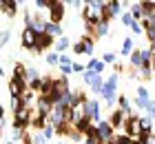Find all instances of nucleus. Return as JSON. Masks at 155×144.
Wrapping results in <instances>:
<instances>
[{
	"label": "nucleus",
	"mask_w": 155,
	"mask_h": 144,
	"mask_svg": "<svg viewBox=\"0 0 155 144\" xmlns=\"http://www.w3.org/2000/svg\"><path fill=\"white\" fill-rule=\"evenodd\" d=\"M140 55H142V67H151V64H153V55H151L149 49L140 51ZM142 67H140V69H142Z\"/></svg>",
	"instance_id": "27"
},
{
	"label": "nucleus",
	"mask_w": 155,
	"mask_h": 144,
	"mask_svg": "<svg viewBox=\"0 0 155 144\" xmlns=\"http://www.w3.org/2000/svg\"><path fill=\"white\" fill-rule=\"evenodd\" d=\"M22 47L25 49H31L33 51V47H36V33L31 31V29H22Z\"/></svg>",
	"instance_id": "12"
},
{
	"label": "nucleus",
	"mask_w": 155,
	"mask_h": 144,
	"mask_svg": "<svg viewBox=\"0 0 155 144\" xmlns=\"http://www.w3.org/2000/svg\"><path fill=\"white\" fill-rule=\"evenodd\" d=\"M31 106H22V109H18L13 113V131H20L25 133V129L31 126Z\"/></svg>",
	"instance_id": "3"
},
{
	"label": "nucleus",
	"mask_w": 155,
	"mask_h": 144,
	"mask_svg": "<svg viewBox=\"0 0 155 144\" xmlns=\"http://www.w3.org/2000/svg\"><path fill=\"white\" fill-rule=\"evenodd\" d=\"M53 42H55V38H51V35L38 33V35H36V47H33V51H36V53H45L47 49L53 47Z\"/></svg>",
	"instance_id": "8"
},
{
	"label": "nucleus",
	"mask_w": 155,
	"mask_h": 144,
	"mask_svg": "<svg viewBox=\"0 0 155 144\" xmlns=\"http://www.w3.org/2000/svg\"><path fill=\"white\" fill-rule=\"evenodd\" d=\"M129 62H131L133 69H140V67H142V55H140V49H133V51H131Z\"/></svg>",
	"instance_id": "23"
},
{
	"label": "nucleus",
	"mask_w": 155,
	"mask_h": 144,
	"mask_svg": "<svg viewBox=\"0 0 155 144\" xmlns=\"http://www.w3.org/2000/svg\"><path fill=\"white\" fill-rule=\"evenodd\" d=\"M82 109H84V118H89L93 124L100 122V102H97V100L87 98V102L82 104Z\"/></svg>",
	"instance_id": "5"
},
{
	"label": "nucleus",
	"mask_w": 155,
	"mask_h": 144,
	"mask_svg": "<svg viewBox=\"0 0 155 144\" xmlns=\"http://www.w3.org/2000/svg\"><path fill=\"white\" fill-rule=\"evenodd\" d=\"M131 144H137V142H135V140H131Z\"/></svg>",
	"instance_id": "49"
},
{
	"label": "nucleus",
	"mask_w": 155,
	"mask_h": 144,
	"mask_svg": "<svg viewBox=\"0 0 155 144\" xmlns=\"http://www.w3.org/2000/svg\"><path fill=\"white\" fill-rule=\"evenodd\" d=\"M131 31L133 33H135V35H140V33H144V27H142V22H135V20H133V22H131Z\"/></svg>",
	"instance_id": "32"
},
{
	"label": "nucleus",
	"mask_w": 155,
	"mask_h": 144,
	"mask_svg": "<svg viewBox=\"0 0 155 144\" xmlns=\"http://www.w3.org/2000/svg\"><path fill=\"white\" fill-rule=\"evenodd\" d=\"M73 53H84V47H82V42H73Z\"/></svg>",
	"instance_id": "44"
},
{
	"label": "nucleus",
	"mask_w": 155,
	"mask_h": 144,
	"mask_svg": "<svg viewBox=\"0 0 155 144\" xmlns=\"http://www.w3.org/2000/svg\"><path fill=\"white\" fill-rule=\"evenodd\" d=\"M104 9H107V2H104V0H91V2H84L82 5V13H84L87 25H97V22H100Z\"/></svg>",
	"instance_id": "1"
},
{
	"label": "nucleus",
	"mask_w": 155,
	"mask_h": 144,
	"mask_svg": "<svg viewBox=\"0 0 155 144\" xmlns=\"http://www.w3.org/2000/svg\"><path fill=\"white\" fill-rule=\"evenodd\" d=\"M49 22H55L60 25L62 18H64V2H60V0H49Z\"/></svg>",
	"instance_id": "6"
},
{
	"label": "nucleus",
	"mask_w": 155,
	"mask_h": 144,
	"mask_svg": "<svg viewBox=\"0 0 155 144\" xmlns=\"http://www.w3.org/2000/svg\"><path fill=\"white\" fill-rule=\"evenodd\" d=\"M117 84H120V75L117 73H113L109 78L107 82L102 84V89H100V93L97 95H102L104 98V102H107V106H115V91H117Z\"/></svg>",
	"instance_id": "2"
},
{
	"label": "nucleus",
	"mask_w": 155,
	"mask_h": 144,
	"mask_svg": "<svg viewBox=\"0 0 155 144\" xmlns=\"http://www.w3.org/2000/svg\"><path fill=\"white\" fill-rule=\"evenodd\" d=\"M151 102V93L146 86H137V98H135V106L137 109H146Z\"/></svg>",
	"instance_id": "9"
},
{
	"label": "nucleus",
	"mask_w": 155,
	"mask_h": 144,
	"mask_svg": "<svg viewBox=\"0 0 155 144\" xmlns=\"http://www.w3.org/2000/svg\"><path fill=\"white\" fill-rule=\"evenodd\" d=\"M95 135H97V140H100L102 144H109L111 140L115 138V129L111 126L107 120H100L95 124Z\"/></svg>",
	"instance_id": "4"
},
{
	"label": "nucleus",
	"mask_w": 155,
	"mask_h": 144,
	"mask_svg": "<svg viewBox=\"0 0 155 144\" xmlns=\"http://www.w3.org/2000/svg\"><path fill=\"white\" fill-rule=\"evenodd\" d=\"M146 113H149V120L155 118V100H151V102H149V106H146Z\"/></svg>",
	"instance_id": "41"
},
{
	"label": "nucleus",
	"mask_w": 155,
	"mask_h": 144,
	"mask_svg": "<svg viewBox=\"0 0 155 144\" xmlns=\"http://www.w3.org/2000/svg\"><path fill=\"white\" fill-rule=\"evenodd\" d=\"M69 47H71V40H69L67 35H60V38L53 42V49H55V53H58V55H60V53H64Z\"/></svg>",
	"instance_id": "14"
},
{
	"label": "nucleus",
	"mask_w": 155,
	"mask_h": 144,
	"mask_svg": "<svg viewBox=\"0 0 155 144\" xmlns=\"http://www.w3.org/2000/svg\"><path fill=\"white\" fill-rule=\"evenodd\" d=\"M115 58H117L115 53H111V51H109V53H104V55H102V62H104V64H115Z\"/></svg>",
	"instance_id": "36"
},
{
	"label": "nucleus",
	"mask_w": 155,
	"mask_h": 144,
	"mask_svg": "<svg viewBox=\"0 0 155 144\" xmlns=\"http://www.w3.org/2000/svg\"><path fill=\"white\" fill-rule=\"evenodd\" d=\"M2 129H5V115H0V133H2Z\"/></svg>",
	"instance_id": "46"
},
{
	"label": "nucleus",
	"mask_w": 155,
	"mask_h": 144,
	"mask_svg": "<svg viewBox=\"0 0 155 144\" xmlns=\"http://www.w3.org/2000/svg\"><path fill=\"white\" fill-rule=\"evenodd\" d=\"M45 33L51 35V38H60L62 35V27L55 22H45Z\"/></svg>",
	"instance_id": "16"
},
{
	"label": "nucleus",
	"mask_w": 155,
	"mask_h": 144,
	"mask_svg": "<svg viewBox=\"0 0 155 144\" xmlns=\"http://www.w3.org/2000/svg\"><path fill=\"white\" fill-rule=\"evenodd\" d=\"M107 9L111 13V18L122 16V5H120V0H111V2H107Z\"/></svg>",
	"instance_id": "20"
},
{
	"label": "nucleus",
	"mask_w": 155,
	"mask_h": 144,
	"mask_svg": "<svg viewBox=\"0 0 155 144\" xmlns=\"http://www.w3.org/2000/svg\"><path fill=\"white\" fill-rule=\"evenodd\" d=\"M58 64H60V67H71L73 60H71L67 53H60V55H58Z\"/></svg>",
	"instance_id": "31"
},
{
	"label": "nucleus",
	"mask_w": 155,
	"mask_h": 144,
	"mask_svg": "<svg viewBox=\"0 0 155 144\" xmlns=\"http://www.w3.org/2000/svg\"><path fill=\"white\" fill-rule=\"evenodd\" d=\"M122 22H124L126 27H131V22H133V18H131V13H129V11H124V13H122Z\"/></svg>",
	"instance_id": "43"
},
{
	"label": "nucleus",
	"mask_w": 155,
	"mask_h": 144,
	"mask_svg": "<svg viewBox=\"0 0 155 144\" xmlns=\"http://www.w3.org/2000/svg\"><path fill=\"white\" fill-rule=\"evenodd\" d=\"M151 126H153V124H151L149 118H140V133H153Z\"/></svg>",
	"instance_id": "28"
},
{
	"label": "nucleus",
	"mask_w": 155,
	"mask_h": 144,
	"mask_svg": "<svg viewBox=\"0 0 155 144\" xmlns=\"http://www.w3.org/2000/svg\"><path fill=\"white\" fill-rule=\"evenodd\" d=\"M0 7H2V11L11 18L16 16V11H18V2H13V0H0Z\"/></svg>",
	"instance_id": "15"
},
{
	"label": "nucleus",
	"mask_w": 155,
	"mask_h": 144,
	"mask_svg": "<svg viewBox=\"0 0 155 144\" xmlns=\"http://www.w3.org/2000/svg\"><path fill=\"white\" fill-rule=\"evenodd\" d=\"M36 7H38V9H49V0H38Z\"/></svg>",
	"instance_id": "45"
},
{
	"label": "nucleus",
	"mask_w": 155,
	"mask_h": 144,
	"mask_svg": "<svg viewBox=\"0 0 155 144\" xmlns=\"http://www.w3.org/2000/svg\"><path fill=\"white\" fill-rule=\"evenodd\" d=\"M71 71H73V73H84V71H87V67H84V64H80V62H73V64H71Z\"/></svg>",
	"instance_id": "37"
},
{
	"label": "nucleus",
	"mask_w": 155,
	"mask_h": 144,
	"mask_svg": "<svg viewBox=\"0 0 155 144\" xmlns=\"http://www.w3.org/2000/svg\"><path fill=\"white\" fill-rule=\"evenodd\" d=\"M93 33H95V38H104V35L109 33V22H104V20H100V22L95 25Z\"/></svg>",
	"instance_id": "24"
},
{
	"label": "nucleus",
	"mask_w": 155,
	"mask_h": 144,
	"mask_svg": "<svg viewBox=\"0 0 155 144\" xmlns=\"http://www.w3.org/2000/svg\"><path fill=\"white\" fill-rule=\"evenodd\" d=\"M151 69H153V71H155V58H153V64H151Z\"/></svg>",
	"instance_id": "47"
},
{
	"label": "nucleus",
	"mask_w": 155,
	"mask_h": 144,
	"mask_svg": "<svg viewBox=\"0 0 155 144\" xmlns=\"http://www.w3.org/2000/svg\"><path fill=\"white\" fill-rule=\"evenodd\" d=\"M31 144H47V140L40 135V131L36 133V135H31Z\"/></svg>",
	"instance_id": "40"
},
{
	"label": "nucleus",
	"mask_w": 155,
	"mask_h": 144,
	"mask_svg": "<svg viewBox=\"0 0 155 144\" xmlns=\"http://www.w3.org/2000/svg\"><path fill=\"white\" fill-rule=\"evenodd\" d=\"M117 109L126 113V115H133V109H131V102H129V98H124V95H117Z\"/></svg>",
	"instance_id": "18"
},
{
	"label": "nucleus",
	"mask_w": 155,
	"mask_h": 144,
	"mask_svg": "<svg viewBox=\"0 0 155 144\" xmlns=\"http://www.w3.org/2000/svg\"><path fill=\"white\" fill-rule=\"evenodd\" d=\"M137 71H140V75H142L144 80H149L151 73H153V69H151V67H142V69H137Z\"/></svg>",
	"instance_id": "38"
},
{
	"label": "nucleus",
	"mask_w": 155,
	"mask_h": 144,
	"mask_svg": "<svg viewBox=\"0 0 155 144\" xmlns=\"http://www.w3.org/2000/svg\"><path fill=\"white\" fill-rule=\"evenodd\" d=\"M47 64H51V67L58 64V53H55V51H49L47 53Z\"/></svg>",
	"instance_id": "35"
},
{
	"label": "nucleus",
	"mask_w": 155,
	"mask_h": 144,
	"mask_svg": "<svg viewBox=\"0 0 155 144\" xmlns=\"http://www.w3.org/2000/svg\"><path fill=\"white\" fill-rule=\"evenodd\" d=\"M40 135H42V138H45V140L49 142V140H51L53 135H55V129H53L51 124H47V126H45V129H42V131H40Z\"/></svg>",
	"instance_id": "29"
},
{
	"label": "nucleus",
	"mask_w": 155,
	"mask_h": 144,
	"mask_svg": "<svg viewBox=\"0 0 155 144\" xmlns=\"http://www.w3.org/2000/svg\"><path fill=\"white\" fill-rule=\"evenodd\" d=\"M67 135H69V138H71L73 142H80V140H82V135H80V133H78V131H75V129H71V126H69V129H67Z\"/></svg>",
	"instance_id": "34"
},
{
	"label": "nucleus",
	"mask_w": 155,
	"mask_h": 144,
	"mask_svg": "<svg viewBox=\"0 0 155 144\" xmlns=\"http://www.w3.org/2000/svg\"><path fill=\"white\" fill-rule=\"evenodd\" d=\"M133 38H124L122 40V55H131V51H133Z\"/></svg>",
	"instance_id": "26"
},
{
	"label": "nucleus",
	"mask_w": 155,
	"mask_h": 144,
	"mask_svg": "<svg viewBox=\"0 0 155 144\" xmlns=\"http://www.w3.org/2000/svg\"><path fill=\"white\" fill-rule=\"evenodd\" d=\"M104 64L102 60H89V64H87V71H93V73H100L102 75V71H104Z\"/></svg>",
	"instance_id": "22"
},
{
	"label": "nucleus",
	"mask_w": 155,
	"mask_h": 144,
	"mask_svg": "<svg viewBox=\"0 0 155 144\" xmlns=\"http://www.w3.org/2000/svg\"><path fill=\"white\" fill-rule=\"evenodd\" d=\"M9 38H11V29H5V31L0 33V47H5L7 42H9Z\"/></svg>",
	"instance_id": "33"
},
{
	"label": "nucleus",
	"mask_w": 155,
	"mask_h": 144,
	"mask_svg": "<svg viewBox=\"0 0 155 144\" xmlns=\"http://www.w3.org/2000/svg\"><path fill=\"white\" fill-rule=\"evenodd\" d=\"M84 144H102L97 140V135H84Z\"/></svg>",
	"instance_id": "42"
},
{
	"label": "nucleus",
	"mask_w": 155,
	"mask_h": 144,
	"mask_svg": "<svg viewBox=\"0 0 155 144\" xmlns=\"http://www.w3.org/2000/svg\"><path fill=\"white\" fill-rule=\"evenodd\" d=\"M82 47H84V53L91 55L93 53V49H95V38H91V35H82Z\"/></svg>",
	"instance_id": "19"
},
{
	"label": "nucleus",
	"mask_w": 155,
	"mask_h": 144,
	"mask_svg": "<svg viewBox=\"0 0 155 144\" xmlns=\"http://www.w3.org/2000/svg\"><path fill=\"white\" fill-rule=\"evenodd\" d=\"M18 109H22V102H20V98H11V111L16 113Z\"/></svg>",
	"instance_id": "39"
},
{
	"label": "nucleus",
	"mask_w": 155,
	"mask_h": 144,
	"mask_svg": "<svg viewBox=\"0 0 155 144\" xmlns=\"http://www.w3.org/2000/svg\"><path fill=\"white\" fill-rule=\"evenodd\" d=\"M124 135H129L131 140H135L140 135V118L137 115H129L124 122Z\"/></svg>",
	"instance_id": "7"
},
{
	"label": "nucleus",
	"mask_w": 155,
	"mask_h": 144,
	"mask_svg": "<svg viewBox=\"0 0 155 144\" xmlns=\"http://www.w3.org/2000/svg\"><path fill=\"white\" fill-rule=\"evenodd\" d=\"M53 91H55V80L49 78V75L42 78V80H40V98H49Z\"/></svg>",
	"instance_id": "10"
},
{
	"label": "nucleus",
	"mask_w": 155,
	"mask_h": 144,
	"mask_svg": "<svg viewBox=\"0 0 155 144\" xmlns=\"http://www.w3.org/2000/svg\"><path fill=\"white\" fill-rule=\"evenodd\" d=\"M2 144H16V142H11V140H9V142H2Z\"/></svg>",
	"instance_id": "48"
},
{
	"label": "nucleus",
	"mask_w": 155,
	"mask_h": 144,
	"mask_svg": "<svg viewBox=\"0 0 155 144\" xmlns=\"http://www.w3.org/2000/svg\"><path fill=\"white\" fill-rule=\"evenodd\" d=\"M25 89H27V84L20 82V80H11V82H9V93H11V98H20V95L25 93Z\"/></svg>",
	"instance_id": "13"
},
{
	"label": "nucleus",
	"mask_w": 155,
	"mask_h": 144,
	"mask_svg": "<svg viewBox=\"0 0 155 144\" xmlns=\"http://www.w3.org/2000/svg\"><path fill=\"white\" fill-rule=\"evenodd\" d=\"M140 9H142L144 18L151 16V13H155V2H151V0H144V2H140Z\"/></svg>",
	"instance_id": "25"
},
{
	"label": "nucleus",
	"mask_w": 155,
	"mask_h": 144,
	"mask_svg": "<svg viewBox=\"0 0 155 144\" xmlns=\"http://www.w3.org/2000/svg\"><path fill=\"white\" fill-rule=\"evenodd\" d=\"M36 80H40V73H38L33 67H29V69H27V84H29V82H36Z\"/></svg>",
	"instance_id": "30"
},
{
	"label": "nucleus",
	"mask_w": 155,
	"mask_h": 144,
	"mask_svg": "<svg viewBox=\"0 0 155 144\" xmlns=\"http://www.w3.org/2000/svg\"><path fill=\"white\" fill-rule=\"evenodd\" d=\"M11 80H20V82H25V84H27V67H22V64H16V67H13V75H11Z\"/></svg>",
	"instance_id": "17"
},
{
	"label": "nucleus",
	"mask_w": 155,
	"mask_h": 144,
	"mask_svg": "<svg viewBox=\"0 0 155 144\" xmlns=\"http://www.w3.org/2000/svg\"><path fill=\"white\" fill-rule=\"evenodd\" d=\"M131 18L135 20V22H142L144 20V13H142V9H140V2H131Z\"/></svg>",
	"instance_id": "21"
},
{
	"label": "nucleus",
	"mask_w": 155,
	"mask_h": 144,
	"mask_svg": "<svg viewBox=\"0 0 155 144\" xmlns=\"http://www.w3.org/2000/svg\"><path fill=\"white\" fill-rule=\"evenodd\" d=\"M126 118H129L126 113H122L120 109H115L113 113H111V118H109L107 122H109V124L113 126V129H124V122H126Z\"/></svg>",
	"instance_id": "11"
}]
</instances>
